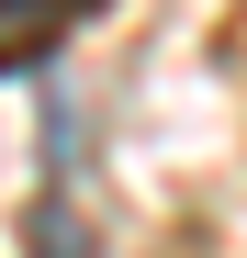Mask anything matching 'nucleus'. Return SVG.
I'll return each instance as SVG.
<instances>
[{"instance_id":"f257e3e1","label":"nucleus","mask_w":247,"mask_h":258,"mask_svg":"<svg viewBox=\"0 0 247 258\" xmlns=\"http://www.w3.org/2000/svg\"><path fill=\"white\" fill-rule=\"evenodd\" d=\"M34 258H90V225H79V202H68V191L34 202Z\"/></svg>"}]
</instances>
